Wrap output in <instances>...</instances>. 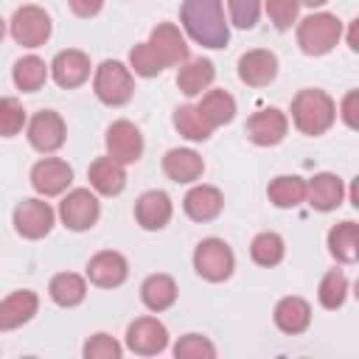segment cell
Here are the masks:
<instances>
[{
    "label": "cell",
    "instance_id": "29",
    "mask_svg": "<svg viewBox=\"0 0 359 359\" xmlns=\"http://www.w3.org/2000/svg\"><path fill=\"white\" fill-rule=\"evenodd\" d=\"M196 109L216 129V126H224V123H230L236 118V98L230 93H224V90H210V93L202 95Z\"/></svg>",
    "mask_w": 359,
    "mask_h": 359
},
{
    "label": "cell",
    "instance_id": "11",
    "mask_svg": "<svg viewBox=\"0 0 359 359\" xmlns=\"http://www.w3.org/2000/svg\"><path fill=\"white\" fill-rule=\"evenodd\" d=\"M107 151L112 160H118L121 165H129V163H137L140 154H143V135L140 129L121 118L115 121L109 129H107Z\"/></svg>",
    "mask_w": 359,
    "mask_h": 359
},
{
    "label": "cell",
    "instance_id": "15",
    "mask_svg": "<svg viewBox=\"0 0 359 359\" xmlns=\"http://www.w3.org/2000/svg\"><path fill=\"white\" fill-rule=\"evenodd\" d=\"M126 275H129V264H126V258H123L121 252H115V250H101V252H95V255L90 258V264H87V278H90V283H95V286H101V289H115V286H121V283L126 280Z\"/></svg>",
    "mask_w": 359,
    "mask_h": 359
},
{
    "label": "cell",
    "instance_id": "18",
    "mask_svg": "<svg viewBox=\"0 0 359 359\" xmlns=\"http://www.w3.org/2000/svg\"><path fill=\"white\" fill-rule=\"evenodd\" d=\"M174 208L165 191H146L135 202V219L143 230H163L171 219Z\"/></svg>",
    "mask_w": 359,
    "mask_h": 359
},
{
    "label": "cell",
    "instance_id": "8",
    "mask_svg": "<svg viewBox=\"0 0 359 359\" xmlns=\"http://www.w3.org/2000/svg\"><path fill=\"white\" fill-rule=\"evenodd\" d=\"M65 137H67V126L62 115L53 109H42L28 121V143L42 154L59 151L65 146Z\"/></svg>",
    "mask_w": 359,
    "mask_h": 359
},
{
    "label": "cell",
    "instance_id": "25",
    "mask_svg": "<svg viewBox=\"0 0 359 359\" xmlns=\"http://www.w3.org/2000/svg\"><path fill=\"white\" fill-rule=\"evenodd\" d=\"M272 317H275V325L283 334L294 337V334H303L311 325V306L303 297H283V300H278Z\"/></svg>",
    "mask_w": 359,
    "mask_h": 359
},
{
    "label": "cell",
    "instance_id": "32",
    "mask_svg": "<svg viewBox=\"0 0 359 359\" xmlns=\"http://www.w3.org/2000/svg\"><path fill=\"white\" fill-rule=\"evenodd\" d=\"M174 126H177V132L182 135V137H188V140H208L210 135H213V126L202 118V112L196 109V107H191V104H185V107H177L174 109Z\"/></svg>",
    "mask_w": 359,
    "mask_h": 359
},
{
    "label": "cell",
    "instance_id": "34",
    "mask_svg": "<svg viewBox=\"0 0 359 359\" xmlns=\"http://www.w3.org/2000/svg\"><path fill=\"white\" fill-rule=\"evenodd\" d=\"M317 297H320V306H323V309H328V311L339 309V306L345 303V297H348V278H345L339 269L325 272L323 280H320Z\"/></svg>",
    "mask_w": 359,
    "mask_h": 359
},
{
    "label": "cell",
    "instance_id": "36",
    "mask_svg": "<svg viewBox=\"0 0 359 359\" xmlns=\"http://www.w3.org/2000/svg\"><path fill=\"white\" fill-rule=\"evenodd\" d=\"M174 356L177 359H213L216 356V345L202 334H185L174 345Z\"/></svg>",
    "mask_w": 359,
    "mask_h": 359
},
{
    "label": "cell",
    "instance_id": "27",
    "mask_svg": "<svg viewBox=\"0 0 359 359\" xmlns=\"http://www.w3.org/2000/svg\"><path fill=\"white\" fill-rule=\"evenodd\" d=\"M48 294H50V300H53L56 306L73 309V306H79V303L87 297V283H84V278L76 275V272H59V275L50 278Z\"/></svg>",
    "mask_w": 359,
    "mask_h": 359
},
{
    "label": "cell",
    "instance_id": "44",
    "mask_svg": "<svg viewBox=\"0 0 359 359\" xmlns=\"http://www.w3.org/2000/svg\"><path fill=\"white\" fill-rule=\"evenodd\" d=\"M3 36H6V20L0 17V42H3Z\"/></svg>",
    "mask_w": 359,
    "mask_h": 359
},
{
    "label": "cell",
    "instance_id": "24",
    "mask_svg": "<svg viewBox=\"0 0 359 359\" xmlns=\"http://www.w3.org/2000/svg\"><path fill=\"white\" fill-rule=\"evenodd\" d=\"M216 79V67L210 59H185L180 65V73H177V87L185 93V95H199L202 90H208Z\"/></svg>",
    "mask_w": 359,
    "mask_h": 359
},
{
    "label": "cell",
    "instance_id": "37",
    "mask_svg": "<svg viewBox=\"0 0 359 359\" xmlns=\"http://www.w3.org/2000/svg\"><path fill=\"white\" fill-rule=\"evenodd\" d=\"M22 126H25V109H22V104L17 98H11V95L0 98V135L3 137H14V135L22 132Z\"/></svg>",
    "mask_w": 359,
    "mask_h": 359
},
{
    "label": "cell",
    "instance_id": "6",
    "mask_svg": "<svg viewBox=\"0 0 359 359\" xmlns=\"http://www.w3.org/2000/svg\"><path fill=\"white\" fill-rule=\"evenodd\" d=\"M101 216V202L90 188H76L59 202V219L67 230H90Z\"/></svg>",
    "mask_w": 359,
    "mask_h": 359
},
{
    "label": "cell",
    "instance_id": "31",
    "mask_svg": "<svg viewBox=\"0 0 359 359\" xmlns=\"http://www.w3.org/2000/svg\"><path fill=\"white\" fill-rule=\"evenodd\" d=\"M266 196L275 208H297L300 202H306V180L300 177H275L266 185Z\"/></svg>",
    "mask_w": 359,
    "mask_h": 359
},
{
    "label": "cell",
    "instance_id": "39",
    "mask_svg": "<svg viewBox=\"0 0 359 359\" xmlns=\"http://www.w3.org/2000/svg\"><path fill=\"white\" fill-rule=\"evenodd\" d=\"M81 353H84L87 359H121L123 348H121L118 339H112L109 334H93V337L84 342Z\"/></svg>",
    "mask_w": 359,
    "mask_h": 359
},
{
    "label": "cell",
    "instance_id": "20",
    "mask_svg": "<svg viewBox=\"0 0 359 359\" xmlns=\"http://www.w3.org/2000/svg\"><path fill=\"white\" fill-rule=\"evenodd\" d=\"M39 309V297L31 289L11 292L6 300H0V331H14L25 325Z\"/></svg>",
    "mask_w": 359,
    "mask_h": 359
},
{
    "label": "cell",
    "instance_id": "28",
    "mask_svg": "<svg viewBox=\"0 0 359 359\" xmlns=\"http://www.w3.org/2000/svg\"><path fill=\"white\" fill-rule=\"evenodd\" d=\"M328 252L342 261V264H353L359 258V236H356V222H339L328 230Z\"/></svg>",
    "mask_w": 359,
    "mask_h": 359
},
{
    "label": "cell",
    "instance_id": "40",
    "mask_svg": "<svg viewBox=\"0 0 359 359\" xmlns=\"http://www.w3.org/2000/svg\"><path fill=\"white\" fill-rule=\"evenodd\" d=\"M230 20L238 28H255L258 14H261V0H227Z\"/></svg>",
    "mask_w": 359,
    "mask_h": 359
},
{
    "label": "cell",
    "instance_id": "4",
    "mask_svg": "<svg viewBox=\"0 0 359 359\" xmlns=\"http://www.w3.org/2000/svg\"><path fill=\"white\" fill-rule=\"evenodd\" d=\"M93 90L98 95L101 104L107 107H123L132 93H135V79L129 73L126 65H121L118 59H107L95 67V76H93Z\"/></svg>",
    "mask_w": 359,
    "mask_h": 359
},
{
    "label": "cell",
    "instance_id": "33",
    "mask_svg": "<svg viewBox=\"0 0 359 359\" xmlns=\"http://www.w3.org/2000/svg\"><path fill=\"white\" fill-rule=\"evenodd\" d=\"M283 252H286L283 238H280L278 233H272V230L258 233V236L252 238V244H250V258H252L258 266H275V264H280V261H283Z\"/></svg>",
    "mask_w": 359,
    "mask_h": 359
},
{
    "label": "cell",
    "instance_id": "10",
    "mask_svg": "<svg viewBox=\"0 0 359 359\" xmlns=\"http://www.w3.org/2000/svg\"><path fill=\"white\" fill-rule=\"evenodd\" d=\"M53 227V208L42 199H22L14 208V230L22 238H45Z\"/></svg>",
    "mask_w": 359,
    "mask_h": 359
},
{
    "label": "cell",
    "instance_id": "38",
    "mask_svg": "<svg viewBox=\"0 0 359 359\" xmlns=\"http://www.w3.org/2000/svg\"><path fill=\"white\" fill-rule=\"evenodd\" d=\"M264 8L272 20V25L278 31H286L297 22V11H300V0H264Z\"/></svg>",
    "mask_w": 359,
    "mask_h": 359
},
{
    "label": "cell",
    "instance_id": "13",
    "mask_svg": "<svg viewBox=\"0 0 359 359\" xmlns=\"http://www.w3.org/2000/svg\"><path fill=\"white\" fill-rule=\"evenodd\" d=\"M48 67H50L53 81H56L62 90L81 87V84L90 79V56H87L84 50H76V48L59 50Z\"/></svg>",
    "mask_w": 359,
    "mask_h": 359
},
{
    "label": "cell",
    "instance_id": "30",
    "mask_svg": "<svg viewBox=\"0 0 359 359\" xmlns=\"http://www.w3.org/2000/svg\"><path fill=\"white\" fill-rule=\"evenodd\" d=\"M48 65L39 59V56H22V59H17L14 62V70H11V79H14V84H17V90H22V93H36L45 81H48Z\"/></svg>",
    "mask_w": 359,
    "mask_h": 359
},
{
    "label": "cell",
    "instance_id": "22",
    "mask_svg": "<svg viewBox=\"0 0 359 359\" xmlns=\"http://www.w3.org/2000/svg\"><path fill=\"white\" fill-rule=\"evenodd\" d=\"M87 180L93 185V191L104 194V196H118L126 185V171L118 160H112L109 154L107 157H98L93 160V165L87 168Z\"/></svg>",
    "mask_w": 359,
    "mask_h": 359
},
{
    "label": "cell",
    "instance_id": "23",
    "mask_svg": "<svg viewBox=\"0 0 359 359\" xmlns=\"http://www.w3.org/2000/svg\"><path fill=\"white\" fill-rule=\"evenodd\" d=\"M163 171L174 182H194L202 177L205 163L194 149H168L163 157Z\"/></svg>",
    "mask_w": 359,
    "mask_h": 359
},
{
    "label": "cell",
    "instance_id": "35",
    "mask_svg": "<svg viewBox=\"0 0 359 359\" xmlns=\"http://www.w3.org/2000/svg\"><path fill=\"white\" fill-rule=\"evenodd\" d=\"M129 65H132V70H135L137 76H143V79H154V76H160V73L165 70V65L160 62V56L154 53V48H151L149 42H140V45H135V48L129 50Z\"/></svg>",
    "mask_w": 359,
    "mask_h": 359
},
{
    "label": "cell",
    "instance_id": "9",
    "mask_svg": "<svg viewBox=\"0 0 359 359\" xmlns=\"http://www.w3.org/2000/svg\"><path fill=\"white\" fill-rule=\"evenodd\" d=\"M168 345V331L154 317H137L126 328V348L137 356H154L163 353Z\"/></svg>",
    "mask_w": 359,
    "mask_h": 359
},
{
    "label": "cell",
    "instance_id": "14",
    "mask_svg": "<svg viewBox=\"0 0 359 359\" xmlns=\"http://www.w3.org/2000/svg\"><path fill=\"white\" fill-rule=\"evenodd\" d=\"M73 182V168L59 157H45L31 168V185L42 196H59Z\"/></svg>",
    "mask_w": 359,
    "mask_h": 359
},
{
    "label": "cell",
    "instance_id": "17",
    "mask_svg": "<svg viewBox=\"0 0 359 359\" xmlns=\"http://www.w3.org/2000/svg\"><path fill=\"white\" fill-rule=\"evenodd\" d=\"M275 76H278V56L272 50L255 48L238 59V79L250 87H266L275 81Z\"/></svg>",
    "mask_w": 359,
    "mask_h": 359
},
{
    "label": "cell",
    "instance_id": "7",
    "mask_svg": "<svg viewBox=\"0 0 359 359\" xmlns=\"http://www.w3.org/2000/svg\"><path fill=\"white\" fill-rule=\"evenodd\" d=\"M11 36L22 48H39L50 36V17L39 6H20L11 17Z\"/></svg>",
    "mask_w": 359,
    "mask_h": 359
},
{
    "label": "cell",
    "instance_id": "16",
    "mask_svg": "<svg viewBox=\"0 0 359 359\" xmlns=\"http://www.w3.org/2000/svg\"><path fill=\"white\" fill-rule=\"evenodd\" d=\"M149 45L154 48V53L160 56V62L165 67H177L188 59V42H185V36L180 34V28L174 22L154 25V31L149 36Z\"/></svg>",
    "mask_w": 359,
    "mask_h": 359
},
{
    "label": "cell",
    "instance_id": "12",
    "mask_svg": "<svg viewBox=\"0 0 359 359\" xmlns=\"http://www.w3.org/2000/svg\"><path fill=\"white\" fill-rule=\"evenodd\" d=\"M244 132L255 146H278L289 132V118H286V112L266 107L247 118Z\"/></svg>",
    "mask_w": 359,
    "mask_h": 359
},
{
    "label": "cell",
    "instance_id": "3",
    "mask_svg": "<svg viewBox=\"0 0 359 359\" xmlns=\"http://www.w3.org/2000/svg\"><path fill=\"white\" fill-rule=\"evenodd\" d=\"M342 39V20L328 11L309 14L297 22V45L306 56H325Z\"/></svg>",
    "mask_w": 359,
    "mask_h": 359
},
{
    "label": "cell",
    "instance_id": "2",
    "mask_svg": "<svg viewBox=\"0 0 359 359\" xmlns=\"http://www.w3.org/2000/svg\"><path fill=\"white\" fill-rule=\"evenodd\" d=\"M292 121L294 126L303 132V135H323L334 126L337 121V104L328 93L323 90H300L294 98H292Z\"/></svg>",
    "mask_w": 359,
    "mask_h": 359
},
{
    "label": "cell",
    "instance_id": "21",
    "mask_svg": "<svg viewBox=\"0 0 359 359\" xmlns=\"http://www.w3.org/2000/svg\"><path fill=\"white\" fill-rule=\"evenodd\" d=\"M222 208H224V196L213 185H194L182 199V210L194 222H210L222 213Z\"/></svg>",
    "mask_w": 359,
    "mask_h": 359
},
{
    "label": "cell",
    "instance_id": "41",
    "mask_svg": "<svg viewBox=\"0 0 359 359\" xmlns=\"http://www.w3.org/2000/svg\"><path fill=\"white\" fill-rule=\"evenodd\" d=\"M356 104H359V93H356V90H351V93L342 98V104H339V115H342V121H345L351 129L359 126V121H356Z\"/></svg>",
    "mask_w": 359,
    "mask_h": 359
},
{
    "label": "cell",
    "instance_id": "26",
    "mask_svg": "<svg viewBox=\"0 0 359 359\" xmlns=\"http://www.w3.org/2000/svg\"><path fill=\"white\" fill-rule=\"evenodd\" d=\"M140 300H143V306L149 311H165V309H171L177 303V283H174V278L171 275H163V272L149 275L143 280V286H140Z\"/></svg>",
    "mask_w": 359,
    "mask_h": 359
},
{
    "label": "cell",
    "instance_id": "42",
    "mask_svg": "<svg viewBox=\"0 0 359 359\" xmlns=\"http://www.w3.org/2000/svg\"><path fill=\"white\" fill-rule=\"evenodd\" d=\"M70 3V11L76 17H95L104 6V0H67Z\"/></svg>",
    "mask_w": 359,
    "mask_h": 359
},
{
    "label": "cell",
    "instance_id": "5",
    "mask_svg": "<svg viewBox=\"0 0 359 359\" xmlns=\"http://www.w3.org/2000/svg\"><path fill=\"white\" fill-rule=\"evenodd\" d=\"M194 269L199 278H205L210 283L227 280L236 269V258H233L230 244L222 238H202L194 250Z\"/></svg>",
    "mask_w": 359,
    "mask_h": 359
},
{
    "label": "cell",
    "instance_id": "19",
    "mask_svg": "<svg viewBox=\"0 0 359 359\" xmlns=\"http://www.w3.org/2000/svg\"><path fill=\"white\" fill-rule=\"evenodd\" d=\"M342 196H345V188H342V180L331 171H323V174H314L309 182H306V199L314 210H334L342 205Z\"/></svg>",
    "mask_w": 359,
    "mask_h": 359
},
{
    "label": "cell",
    "instance_id": "1",
    "mask_svg": "<svg viewBox=\"0 0 359 359\" xmlns=\"http://www.w3.org/2000/svg\"><path fill=\"white\" fill-rule=\"evenodd\" d=\"M180 22L185 34L202 48L219 50L230 42V28L224 20L222 0H182Z\"/></svg>",
    "mask_w": 359,
    "mask_h": 359
},
{
    "label": "cell",
    "instance_id": "43",
    "mask_svg": "<svg viewBox=\"0 0 359 359\" xmlns=\"http://www.w3.org/2000/svg\"><path fill=\"white\" fill-rule=\"evenodd\" d=\"M303 6H311V8H317V6H323V3H328V0H300Z\"/></svg>",
    "mask_w": 359,
    "mask_h": 359
}]
</instances>
